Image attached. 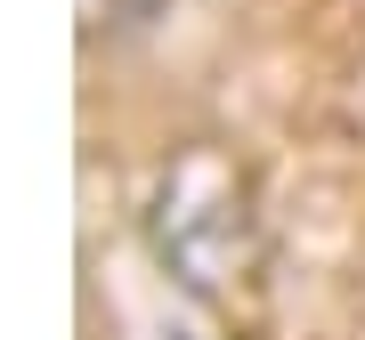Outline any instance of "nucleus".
<instances>
[{"mask_svg": "<svg viewBox=\"0 0 365 340\" xmlns=\"http://www.w3.org/2000/svg\"><path fill=\"white\" fill-rule=\"evenodd\" d=\"M138 235L155 251V267L187 300H203L211 316L235 324V316L260 308V292H268V219H260L252 170L220 138H187L146 170Z\"/></svg>", "mask_w": 365, "mask_h": 340, "instance_id": "obj_1", "label": "nucleus"}, {"mask_svg": "<svg viewBox=\"0 0 365 340\" xmlns=\"http://www.w3.org/2000/svg\"><path fill=\"white\" fill-rule=\"evenodd\" d=\"M170 9V0H81V25H90V41H122V33H146L155 16Z\"/></svg>", "mask_w": 365, "mask_h": 340, "instance_id": "obj_2", "label": "nucleus"}]
</instances>
